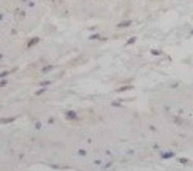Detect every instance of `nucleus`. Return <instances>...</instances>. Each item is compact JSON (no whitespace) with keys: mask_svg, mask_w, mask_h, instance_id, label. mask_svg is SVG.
Masks as SVG:
<instances>
[{"mask_svg":"<svg viewBox=\"0 0 193 171\" xmlns=\"http://www.w3.org/2000/svg\"><path fill=\"white\" fill-rule=\"evenodd\" d=\"M65 117L68 120H78V114L74 113V111H67L65 113Z\"/></svg>","mask_w":193,"mask_h":171,"instance_id":"f257e3e1","label":"nucleus"},{"mask_svg":"<svg viewBox=\"0 0 193 171\" xmlns=\"http://www.w3.org/2000/svg\"><path fill=\"white\" fill-rule=\"evenodd\" d=\"M13 120H16L14 117H6V119H2V120H0V124H10V122H13Z\"/></svg>","mask_w":193,"mask_h":171,"instance_id":"f03ea898","label":"nucleus"},{"mask_svg":"<svg viewBox=\"0 0 193 171\" xmlns=\"http://www.w3.org/2000/svg\"><path fill=\"white\" fill-rule=\"evenodd\" d=\"M52 68H54V67H52V65H46V67H45V68H43V70H41V71H43V73H49V71H51V70H52Z\"/></svg>","mask_w":193,"mask_h":171,"instance_id":"7ed1b4c3","label":"nucleus"},{"mask_svg":"<svg viewBox=\"0 0 193 171\" xmlns=\"http://www.w3.org/2000/svg\"><path fill=\"white\" fill-rule=\"evenodd\" d=\"M35 43H38V38H32V40L29 41V45H27V46H29V48H32V46L35 45Z\"/></svg>","mask_w":193,"mask_h":171,"instance_id":"20e7f679","label":"nucleus"},{"mask_svg":"<svg viewBox=\"0 0 193 171\" xmlns=\"http://www.w3.org/2000/svg\"><path fill=\"white\" fill-rule=\"evenodd\" d=\"M46 89H48V87H41L40 90H36V93H35V95H43V93L46 92Z\"/></svg>","mask_w":193,"mask_h":171,"instance_id":"39448f33","label":"nucleus"},{"mask_svg":"<svg viewBox=\"0 0 193 171\" xmlns=\"http://www.w3.org/2000/svg\"><path fill=\"white\" fill-rule=\"evenodd\" d=\"M6 84H8V79H5V78L0 79V87H5Z\"/></svg>","mask_w":193,"mask_h":171,"instance_id":"423d86ee","label":"nucleus"},{"mask_svg":"<svg viewBox=\"0 0 193 171\" xmlns=\"http://www.w3.org/2000/svg\"><path fill=\"white\" fill-rule=\"evenodd\" d=\"M10 73H11V70H8V71H2V73H0V79H2V78H5V76H8Z\"/></svg>","mask_w":193,"mask_h":171,"instance_id":"0eeeda50","label":"nucleus"},{"mask_svg":"<svg viewBox=\"0 0 193 171\" xmlns=\"http://www.w3.org/2000/svg\"><path fill=\"white\" fill-rule=\"evenodd\" d=\"M51 84V81H41L40 82V87H48Z\"/></svg>","mask_w":193,"mask_h":171,"instance_id":"6e6552de","label":"nucleus"},{"mask_svg":"<svg viewBox=\"0 0 193 171\" xmlns=\"http://www.w3.org/2000/svg\"><path fill=\"white\" fill-rule=\"evenodd\" d=\"M97 38H100V35H98V33H95V35H90V40H97Z\"/></svg>","mask_w":193,"mask_h":171,"instance_id":"1a4fd4ad","label":"nucleus"},{"mask_svg":"<svg viewBox=\"0 0 193 171\" xmlns=\"http://www.w3.org/2000/svg\"><path fill=\"white\" fill-rule=\"evenodd\" d=\"M86 154H87V152H86V150H84V149H79V155H82V157H84V155H86Z\"/></svg>","mask_w":193,"mask_h":171,"instance_id":"9d476101","label":"nucleus"},{"mask_svg":"<svg viewBox=\"0 0 193 171\" xmlns=\"http://www.w3.org/2000/svg\"><path fill=\"white\" fill-rule=\"evenodd\" d=\"M2 18H3V16H2V14H0V21H2Z\"/></svg>","mask_w":193,"mask_h":171,"instance_id":"9b49d317","label":"nucleus"}]
</instances>
